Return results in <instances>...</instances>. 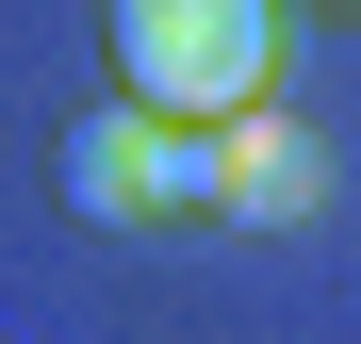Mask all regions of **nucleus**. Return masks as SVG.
Instances as JSON below:
<instances>
[{"mask_svg":"<svg viewBox=\"0 0 361 344\" xmlns=\"http://www.w3.org/2000/svg\"><path fill=\"white\" fill-rule=\"evenodd\" d=\"M279 49H295L279 0H115V82H132L148 115H180V132L263 115L279 98Z\"/></svg>","mask_w":361,"mask_h":344,"instance_id":"nucleus-1","label":"nucleus"},{"mask_svg":"<svg viewBox=\"0 0 361 344\" xmlns=\"http://www.w3.org/2000/svg\"><path fill=\"white\" fill-rule=\"evenodd\" d=\"M66 213H99V229L214 213V132H180V115H148V98L82 115V132H66Z\"/></svg>","mask_w":361,"mask_h":344,"instance_id":"nucleus-2","label":"nucleus"},{"mask_svg":"<svg viewBox=\"0 0 361 344\" xmlns=\"http://www.w3.org/2000/svg\"><path fill=\"white\" fill-rule=\"evenodd\" d=\"M329 17H361V0H329Z\"/></svg>","mask_w":361,"mask_h":344,"instance_id":"nucleus-4","label":"nucleus"},{"mask_svg":"<svg viewBox=\"0 0 361 344\" xmlns=\"http://www.w3.org/2000/svg\"><path fill=\"white\" fill-rule=\"evenodd\" d=\"M214 213H230V229H312V213H329V148L295 132L279 98L230 115V132H214Z\"/></svg>","mask_w":361,"mask_h":344,"instance_id":"nucleus-3","label":"nucleus"}]
</instances>
